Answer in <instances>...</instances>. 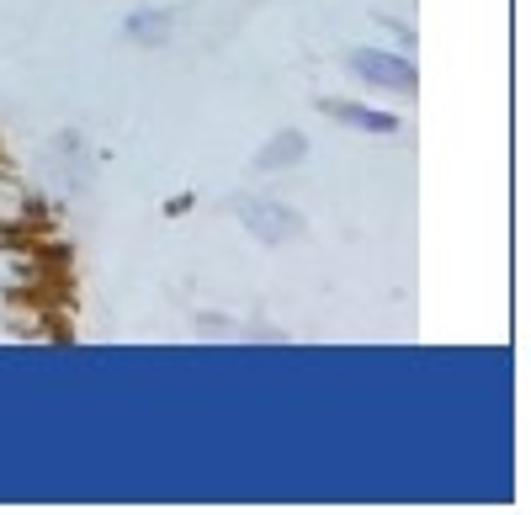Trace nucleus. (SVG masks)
<instances>
[{"mask_svg":"<svg viewBox=\"0 0 531 515\" xmlns=\"http://www.w3.org/2000/svg\"><path fill=\"white\" fill-rule=\"evenodd\" d=\"M362 75H372V80H393L399 91H415V70L409 64H399V59H383V54H356L351 59Z\"/></svg>","mask_w":531,"mask_h":515,"instance_id":"f257e3e1","label":"nucleus"},{"mask_svg":"<svg viewBox=\"0 0 531 515\" xmlns=\"http://www.w3.org/2000/svg\"><path fill=\"white\" fill-rule=\"evenodd\" d=\"M282 208H255V202H245V223L255 234L266 239H282V234H298V218H277Z\"/></svg>","mask_w":531,"mask_h":515,"instance_id":"f03ea898","label":"nucleus"},{"mask_svg":"<svg viewBox=\"0 0 531 515\" xmlns=\"http://www.w3.org/2000/svg\"><path fill=\"white\" fill-rule=\"evenodd\" d=\"M335 117H351V123H367L372 133H383V128H393L388 117H378V112H362V107H330Z\"/></svg>","mask_w":531,"mask_h":515,"instance_id":"7ed1b4c3","label":"nucleus"}]
</instances>
